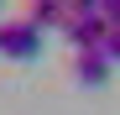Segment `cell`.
Returning a JSON list of instances; mask_svg holds the SVG:
<instances>
[{
  "label": "cell",
  "mask_w": 120,
  "mask_h": 115,
  "mask_svg": "<svg viewBox=\"0 0 120 115\" xmlns=\"http://www.w3.org/2000/svg\"><path fill=\"white\" fill-rule=\"evenodd\" d=\"M26 16H31L42 31H47V26H63V21H68V0H26Z\"/></svg>",
  "instance_id": "cell-4"
},
{
  "label": "cell",
  "mask_w": 120,
  "mask_h": 115,
  "mask_svg": "<svg viewBox=\"0 0 120 115\" xmlns=\"http://www.w3.org/2000/svg\"><path fill=\"white\" fill-rule=\"evenodd\" d=\"M110 68H115V63H110L99 47L73 52V79H78V84H89V89H99V84H105V79H110Z\"/></svg>",
  "instance_id": "cell-3"
},
{
  "label": "cell",
  "mask_w": 120,
  "mask_h": 115,
  "mask_svg": "<svg viewBox=\"0 0 120 115\" xmlns=\"http://www.w3.org/2000/svg\"><path fill=\"white\" fill-rule=\"evenodd\" d=\"M37 52H42V26H37L31 16H16V21L0 26V58H11V63H31Z\"/></svg>",
  "instance_id": "cell-1"
},
{
  "label": "cell",
  "mask_w": 120,
  "mask_h": 115,
  "mask_svg": "<svg viewBox=\"0 0 120 115\" xmlns=\"http://www.w3.org/2000/svg\"><path fill=\"white\" fill-rule=\"evenodd\" d=\"M99 52H105L110 63H120V26H110V31H105V42H99Z\"/></svg>",
  "instance_id": "cell-6"
},
{
  "label": "cell",
  "mask_w": 120,
  "mask_h": 115,
  "mask_svg": "<svg viewBox=\"0 0 120 115\" xmlns=\"http://www.w3.org/2000/svg\"><path fill=\"white\" fill-rule=\"evenodd\" d=\"M105 31H110V21H105V16H68V21H63V37L73 42V52L99 47V42H105Z\"/></svg>",
  "instance_id": "cell-2"
},
{
  "label": "cell",
  "mask_w": 120,
  "mask_h": 115,
  "mask_svg": "<svg viewBox=\"0 0 120 115\" xmlns=\"http://www.w3.org/2000/svg\"><path fill=\"white\" fill-rule=\"evenodd\" d=\"M105 21H110V26H120V0H105Z\"/></svg>",
  "instance_id": "cell-7"
},
{
  "label": "cell",
  "mask_w": 120,
  "mask_h": 115,
  "mask_svg": "<svg viewBox=\"0 0 120 115\" xmlns=\"http://www.w3.org/2000/svg\"><path fill=\"white\" fill-rule=\"evenodd\" d=\"M68 16H105V0H68Z\"/></svg>",
  "instance_id": "cell-5"
}]
</instances>
